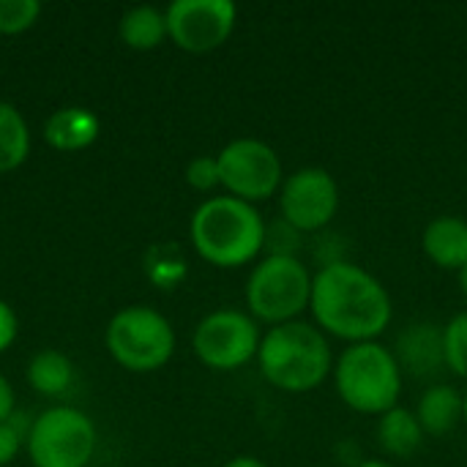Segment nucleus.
<instances>
[{
  "instance_id": "obj_8",
  "label": "nucleus",
  "mask_w": 467,
  "mask_h": 467,
  "mask_svg": "<svg viewBox=\"0 0 467 467\" xmlns=\"http://www.w3.org/2000/svg\"><path fill=\"white\" fill-rule=\"evenodd\" d=\"M219 175L222 186L230 197H238L244 202H263L279 194L285 181V167L279 153L257 140V137H238L227 142L219 153Z\"/></svg>"
},
{
  "instance_id": "obj_21",
  "label": "nucleus",
  "mask_w": 467,
  "mask_h": 467,
  "mask_svg": "<svg viewBox=\"0 0 467 467\" xmlns=\"http://www.w3.org/2000/svg\"><path fill=\"white\" fill-rule=\"evenodd\" d=\"M41 16L38 0H0V36L30 30Z\"/></svg>"
},
{
  "instance_id": "obj_25",
  "label": "nucleus",
  "mask_w": 467,
  "mask_h": 467,
  "mask_svg": "<svg viewBox=\"0 0 467 467\" xmlns=\"http://www.w3.org/2000/svg\"><path fill=\"white\" fill-rule=\"evenodd\" d=\"M19 337V320L16 312L0 298V353H5Z\"/></svg>"
},
{
  "instance_id": "obj_16",
  "label": "nucleus",
  "mask_w": 467,
  "mask_h": 467,
  "mask_svg": "<svg viewBox=\"0 0 467 467\" xmlns=\"http://www.w3.org/2000/svg\"><path fill=\"white\" fill-rule=\"evenodd\" d=\"M375 435L380 449L394 460H410L424 443V430L416 419V410H408L402 405L378 419Z\"/></svg>"
},
{
  "instance_id": "obj_23",
  "label": "nucleus",
  "mask_w": 467,
  "mask_h": 467,
  "mask_svg": "<svg viewBox=\"0 0 467 467\" xmlns=\"http://www.w3.org/2000/svg\"><path fill=\"white\" fill-rule=\"evenodd\" d=\"M186 183L194 192H213L216 186H222V175H219V161L216 156H197L186 164Z\"/></svg>"
},
{
  "instance_id": "obj_13",
  "label": "nucleus",
  "mask_w": 467,
  "mask_h": 467,
  "mask_svg": "<svg viewBox=\"0 0 467 467\" xmlns=\"http://www.w3.org/2000/svg\"><path fill=\"white\" fill-rule=\"evenodd\" d=\"M424 254L443 271H462L467 265V219L457 213L435 216L421 233Z\"/></svg>"
},
{
  "instance_id": "obj_30",
  "label": "nucleus",
  "mask_w": 467,
  "mask_h": 467,
  "mask_svg": "<svg viewBox=\"0 0 467 467\" xmlns=\"http://www.w3.org/2000/svg\"><path fill=\"white\" fill-rule=\"evenodd\" d=\"M462 394H465V416H462V421L467 424V391H462Z\"/></svg>"
},
{
  "instance_id": "obj_18",
  "label": "nucleus",
  "mask_w": 467,
  "mask_h": 467,
  "mask_svg": "<svg viewBox=\"0 0 467 467\" xmlns=\"http://www.w3.org/2000/svg\"><path fill=\"white\" fill-rule=\"evenodd\" d=\"M27 383L41 397H63L74 383V367L63 353L41 350L27 364Z\"/></svg>"
},
{
  "instance_id": "obj_28",
  "label": "nucleus",
  "mask_w": 467,
  "mask_h": 467,
  "mask_svg": "<svg viewBox=\"0 0 467 467\" xmlns=\"http://www.w3.org/2000/svg\"><path fill=\"white\" fill-rule=\"evenodd\" d=\"M356 467H394L391 462H386V460H361Z\"/></svg>"
},
{
  "instance_id": "obj_11",
  "label": "nucleus",
  "mask_w": 467,
  "mask_h": 467,
  "mask_svg": "<svg viewBox=\"0 0 467 467\" xmlns=\"http://www.w3.org/2000/svg\"><path fill=\"white\" fill-rule=\"evenodd\" d=\"M164 14L172 44L192 55H205L227 44L238 22L233 0H175Z\"/></svg>"
},
{
  "instance_id": "obj_22",
  "label": "nucleus",
  "mask_w": 467,
  "mask_h": 467,
  "mask_svg": "<svg viewBox=\"0 0 467 467\" xmlns=\"http://www.w3.org/2000/svg\"><path fill=\"white\" fill-rule=\"evenodd\" d=\"M301 235L296 227H290L285 219L274 222L265 230V254H282V257H298L301 249Z\"/></svg>"
},
{
  "instance_id": "obj_7",
  "label": "nucleus",
  "mask_w": 467,
  "mask_h": 467,
  "mask_svg": "<svg viewBox=\"0 0 467 467\" xmlns=\"http://www.w3.org/2000/svg\"><path fill=\"white\" fill-rule=\"evenodd\" d=\"M25 449L33 467H88L96 451V424L77 408H49L30 421Z\"/></svg>"
},
{
  "instance_id": "obj_15",
  "label": "nucleus",
  "mask_w": 467,
  "mask_h": 467,
  "mask_svg": "<svg viewBox=\"0 0 467 467\" xmlns=\"http://www.w3.org/2000/svg\"><path fill=\"white\" fill-rule=\"evenodd\" d=\"M465 416V394L451 386V383H435L430 386L419 405H416V419L430 438H446L457 430V424Z\"/></svg>"
},
{
  "instance_id": "obj_5",
  "label": "nucleus",
  "mask_w": 467,
  "mask_h": 467,
  "mask_svg": "<svg viewBox=\"0 0 467 467\" xmlns=\"http://www.w3.org/2000/svg\"><path fill=\"white\" fill-rule=\"evenodd\" d=\"M315 274L301 257L265 254L246 279V306L257 323L282 326L309 309Z\"/></svg>"
},
{
  "instance_id": "obj_27",
  "label": "nucleus",
  "mask_w": 467,
  "mask_h": 467,
  "mask_svg": "<svg viewBox=\"0 0 467 467\" xmlns=\"http://www.w3.org/2000/svg\"><path fill=\"white\" fill-rule=\"evenodd\" d=\"M222 467H268L263 460H257V457H249V454H241V457H233V460H227Z\"/></svg>"
},
{
  "instance_id": "obj_12",
  "label": "nucleus",
  "mask_w": 467,
  "mask_h": 467,
  "mask_svg": "<svg viewBox=\"0 0 467 467\" xmlns=\"http://www.w3.org/2000/svg\"><path fill=\"white\" fill-rule=\"evenodd\" d=\"M391 350L400 361L402 375H410L416 380H432L446 369L443 326H438L432 320L408 323L400 331Z\"/></svg>"
},
{
  "instance_id": "obj_24",
  "label": "nucleus",
  "mask_w": 467,
  "mask_h": 467,
  "mask_svg": "<svg viewBox=\"0 0 467 467\" xmlns=\"http://www.w3.org/2000/svg\"><path fill=\"white\" fill-rule=\"evenodd\" d=\"M19 413H14V419L0 421V467L11 465L19 454V449L27 443V430H22V424L16 421Z\"/></svg>"
},
{
  "instance_id": "obj_20",
  "label": "nucleus",
  "mask_w": 467,
  "mask_h": 467,
  "mask_svg": "<svg viewBox=\"0 0 467 467\" xmlns=\"http://www.w3.org/2000/svg\"><path fill=\"white\" fill-rule=\"evenodd\" d=\"M443 348H446V369L467 380V309L457 312L443 326Z\"/></svg>"
},
{
  "instance_id": "obj_29",
  "label": "nucleus",
  "mask_w": 467,
  "mask_h": 467,
  "mask_svg": "<svg viewBox=\"0 0 467 467\" xmlns=\"http://www.w3.org/2000/svg\"><path fill=\"white\" fill-rule=\"evenodd\" d=\"M460 290H462V296H465L467 301V265L460 271Z\"/></svg>"
},
{
  "instance_id": "obj_6",
  "label": "nucleus",
  "mask_w": 467,
  "mask_h": 467,
  "mask_svg": "<svg viewBox=\"0 0 467 467\" xmlns=\"http://www.w3.org/2000/svg\"><path fill=\"white\" fill-rule=\"evenodd\" d=\"M107 350L129 372H156L175 353L172 323L142 304L120 309L107 326Z\"/></svg>"
},
{
  "instance_id": "obj_17",
  "label": "nucleus",
  "mask_w": 467,
  "mask_h": 467,
  "mask_svg": "<svg viewBox=\"0 0 467 467\" xmlns=\"http://www.w3.org/2000/svg\"><path fill=\"white\" fill-rule=\"evenodd\" d=\"M118 33H120V41L137 52L156 49L164 38H170L167 14L156 5H134L120 16Z\"/></svg>"
},
{
  "instance_id": "obj_4",
  "label": "nucleus",
  "mask_w": 467,
  "mask_h": 467,
  "mask_svg": "<svg viewBox=\"0 0 467 467\" xmlns=\"http://www.w3.org/2000/svg\"><path fill=\"white\" fill-rule=\"evenodd\" d=\"M334 386L339 400L361 416H383L400 405L402 369L391 348L380 342L348 345L334 361Z\"/></svg>"
},
{
  "instance_id": "obj_14",
  "label": "nucleus",
  "mask_w": 467,
  "mask_h": 467,
  "mask_svg": "<svg viewBox=\"0 0 467 467\" xmlns=\"http://www.w3.org/2000/svg\"><path fill=\"white\" fill-rule=\"evenodd\" d=\"M101 123L88 107H60L44 123V140L60 153H77L96 142Z\"/></svg>"
},
{
  "instance_id": "obj_2",
  "label": "nucleus",
  "mask_w": 467,
  "mask_h": 467,
  "mask_svg": "<svg viewBox=\"0 0 467 467\" xmlns=\"http://www.w3.org/2000/svg\"><path fill=\"white\" fill-rule=\"evenodd\" d=\"M265 219L257 205L222 194L202 200L189 222L194 252L216 268H244L265 252Z\"/></svg>"
},
{
  "instance_id": "obj_26",
  "label": "nucleus",
  "mask_w": 467,
  "mask_h": 467,
  "mask_svg": "<svg viewBox=\"0 0 467 467\" xmlns=\"http://www.w3.org/2000/svg\"><path fill=\"white\" fill-rule=\"evenodd\" d=\"M14 413H16V397H14V389H11V383L5 380V375H0V421L14 419Z\"/></svg>"
},
{
  "instance_id": "obj_1",
  "label": "nucleus",
  "mask_w": 467,
  "mask_h": 467,
  "mask_svg": "<svg viewBox=\"0 0 467 467\" xmlns=\"http://www.w3.org/2000/svg\"><path fill=\"white\" fill-rule=\"evenodd\" d=\"M309 312L326 337H337L348 345L378 342L394 320L386 285L350 260L315 271Z\"/></svg>"
},
{
  "instance_id": "obj_10",
  "label": "nucleus",
  "mask_w": 467,
  "mask_h": 467,
  "mask_svg": "<svg viewBox=\"0 0 467 467\" xmlns=\"http://www.w3.org/2000/svg\"><path fill=\"white\" fill-rule=\"evenodd\" d=\"M339 211V183L317 164L298 167L285 175L279 189V219H285L298 233H323L331 227Z\"/></svg>"
},
{
  "instance_id": "obj_9",
  "label": "nucleus",
  "mask_w": 467,
  "mask_h": 467,
  "mask_svg": "<svg viewBox=\"0 0 467 467\" xmlns=\"http://www.w3.org/2000/svg\"><path fill=\"white\" fill-rule=\"evenodd\" d=\"M260 323L241 309H216L205 315L192 337L194 356L213 372H233L257 358Z\"/></svg>"
},
{
  "instance_id": "obj_19",
  "label": "nucleus",
  "mask_w": 467,
  "mask_h": 467,
  "mask_svg": "<svg viewBox=\"0 0 467 467\" xmlns=\"http://www.w3.org/2000/svg\"><path fill=\"white\" fill-rule=\"evenodd\" d=\"M30 156V129L11 101H0V172L22 167Z\"/></svg>"
},
{
  "instance_id": "obj_3",
  "label": "nucleus",
  "mask_w": 467,
  "mask_h": 467,
  "mask_svg": "<svg viewBox=\"0 0 467 467\" xmlns=\"http://www.w3.org/2000/svg\"><path fill=\"white\" fill-rule=\"evenodd\" d=\"M334 350L328 337L304 320L274 326L263 334L257 367L265 383L285 394H309L334 375Z\"/></svg>"
}]
</instances>
